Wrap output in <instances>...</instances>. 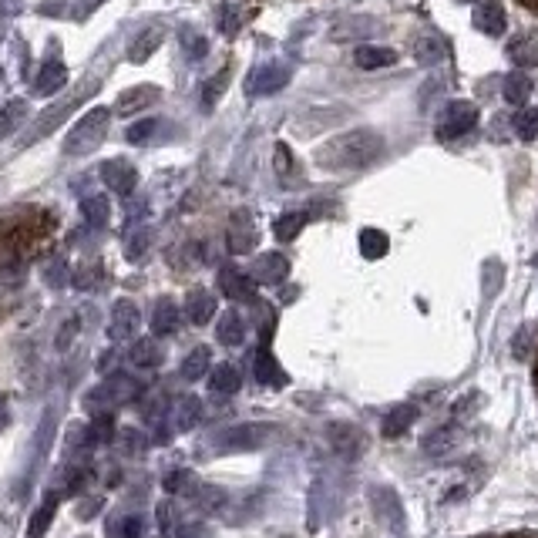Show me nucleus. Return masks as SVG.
<instances>
[{
  "mask_svg": "<svg viewBox=\"0 0 538 538\" xmlns=\"http://www.w3.org/2000/svg\"><path fill=\"white\" fill-rule=\"evenodd\" d=\"M199 481L189 475V471H172L169 478H165V491H172V495H179V491H192Z\"/></svg>",
  "mask_w": 538,
  "mask_h": 538,
  "instance_id": "obj_47",
  "label": "nucleus"
},
{
  "mask_svg": "<svg viewBox=\"0 0 538 538\" xmlns=\"http://www.w3.org/2000/svg\"><path fill=\"white\" fill-rule=\"evenodd\" d=\"M451 444H454L451 428H441V431H434V434H428V438H424V451L438 458V454H448V451H451Z\"/></svg>",
  "mask_w": 538,
  "mask_h": 538,
  "instance_id": "obj_44",
  "label": "nucleus"
},
{
  "mask_svg": "<svg viewBox=\"0 0 538 538\" xmlns=\"http://www.w3.org/2000/svg\"><path fill=\"white\" fill-rule=\"evenodd\" d=\"M182 51L189 61H202L209 54V41L199 31H192V27H182Z\"/></svg>",
  "mask_w": 538,
  "mask_h": 538,
  "instance_id": "obj_41",
  "label": "nucleus"
},
{
  "mask_svg": "<svg viewBox=\"0 0 538 538\" xmlns=\"http://www.w3.org/2000/svg\"><path fill=\"white\" fill-rule=\"evenodd\" d=\"M387 152L384 135L374 128H357V132H343L330 138L327 145L317 148V165L327 172H354L374 165Z\"/></svg>",
  "mask_w": 538,
  "mask_h": 538,
  "instance_id": "obj_1",
  "label": "nucleus"
},
{
  "mask_svg": "<svg viewBox=\"0 0 538 538\" xmlns=\"http://www.w3.org/2000/svg\"><path fill=\"white\" fill-rule=\"evenodd\" d=\"M475 125H478V108L471 105V101H451V105L438 115L434 132H438V138H444V142H451V138L468 135Z\"/></svg>",
  "mask_w": 538,
  "mask_h": 538,
  "instance_id": "obj_5",
  "label": "nucleus"
},
{
  "mask_svg": "<svg viewBox=\"0 0 538 538\" xmlns=\"http://www.w3.org/2000/svg\"><path fill=\"white\" fill-rule=\"evenodd\" d=\"M101 505H105V498H85V502H78V518H95Z\"/></svg>",
  "mask_w": 538,
  "mask_h": 538,
  "instance_id": "obj_50",
  "label": "nucleus"
},
{
  "mask_svg": "<svg viewBox=\"0 0 538 538\" xmlns=\"http://www.w3.org/2000/svg\"><path fill=\"white\" fill-rule=\"evenodd\" d=\"M293 78V68L286 61H269L263 68L253 71V78L246 81V91L253 98H263V95H276V91H283L290 85Z\"/></svg>",
  "mask_w": 538,
  "mask_h": 538,
  "instance_id": "obj_6",
  "label": "nucleus"
},
{
  "mask_svg": "<svg viewBox=\"0 0 538 538\" xmlns=\"http://www.w3.org/2000/svg\"><path fill=\"white\" fill-rule=\"evenodd\" d=\"M122 444H125V451H128V454H142V451H145L142 431H135V428H125V431H122Z\"/></svg>",
  "mask_w": 538,
  "mask_h": 538,
  "instance_id": "obj_49",
  "label": "nucleus"
},
{
  "mask_svg": "<svg viewBox=\"0 0 538 538\" xmlns=\"http://www.w3.org/2000/svg\"><path fill=\"white\" fill-rule=\"evenodd\" d=\"M505 283V266L502 259H488L485 266H481V286H485V296H498Z\"/></svg>",
  "mask_w": 538,
  "mask_h": 538,
  "instance_id": "obj_38",
  "label": "nucleus"
},
{
  "mask_svg": "<svg viewBox=\"0 0 538 538\" xmlns=\"http://www.w3.org/2000/svg\"><path fill=\"white\" fill-rule=\"evenodd\" d=\"M162 98V88H155V85H135V88H128L122 91V98H118V105H115V115H138V111H145V108H152L155 101Z\"/></svg>",
  "mask_w": 538,
  "mask_h": 538,
  "instance_id": "obj_15",
  "label": "nucleus"
},
{
  "mask_svg": "<svg viewBox=\"0 0 538 538\" xmlns=\"http://www.w3.org/2000/svg\"><path fill=\"white\" fill-rule=\"evenodd\" d=\"M138 394H142V384H138L135 377H128V374H111L105 384H98L95 391L85 397V407H88L91 414H108L111 407L135 401Z\"/></svg>",
  "mask_w": 538,
  "mask_h": 538,
  "instance_id": "obj_4",
  "label": "nucleus"
},
{
  "mask_svg": "<svg viewBox=\"0 0 538 538\" xmlns=\"http://www.w3.org/2000/svg\"><path fill=\"white\" fill-rule=\"evenodd\" d=\"M290 276V259L283 253H263L253 263V280L263 286H280Z\"/></svg>",
  "mask_w": 538,
  "mask_h": 538,
  "instance_id": "obj_13",
  "label": "nucleus"
},
{
  "mask_svg": "<svg viewBox=\"0 0 538 538\" xmlns=\"http://www.w3.org/2000/svg\"><path fill=\"white\" fill-rule=\"evenodd\" d=\"M98 88H101V81H98V78H91V81H85V85H81L78 91H71V95L64 98V101H58V105L44 108L41 115L34 118L31 132H27V135L21 138V148H31V145H37V142H41V138H48V135L54 132V128H61V122H64V118H68L71 111L81 105V101H88L91 95H95Z\"/></svg>",
  "mask_w": 538,
  "mask_h": 538,
  "instance_id": "obj_2",
  "label": "nucleus"
},
{
  "mask_svg": "<svg viewBox=\"0 0 538 538\" xmlns=\"http://www.w3.org/2000/svg\"><path fill=\"white\" fill-rule=\"evenodd\" d=\"M27 122V101L24 98H11L4 108H0V138L17 135V128Z\"/></svg>",
  "mask_w": 538,
  "mask_h": 538,
  "instance_id": "obj_28",
  "label": "nucleus"
},
{
  "mask_svg": "<svg viewBox=\"0 0 538 538\" xmlns=\"http://www.w3.org/2000/svg\"><path fill=\"white\" fill-rule=\"evenodd\" d=\"M108 122H111V111H108V108H91L88 115H81V122H74V128L68 132V138H64L61 152L68 155V159H81V155H91L101 142H105Z\"/></svg>",
  "mask_w": 538,
  "mask_h": 538,
  "instance_id": "obj_3",
  "label": "nucleus"
},
{
  "mask_svg": "<svg viewBox=\"0 0 538 538\" xmlns=\"http://www.w3.org/2000/svg\"><path fill=\"white\" fill-rule=\"evenodd\" d=\"M475 27L488 37H502L508 27V14H505L502 0H481L475 7Z\"/></svg>",
  "mask_w": 538,
  "mask_h": 538,
  "instance_id": "obj_14",
  "label": "nucleus"
},
{
  "mask_svg": "<svg viewBox=\"0 0 538 538\" xmlns=\"http://www.w3.org/2000/svg\"><path fill=\"white\" fill-rule=\"evenodd\" d=\"M259 243V233L253 226V219H249V212H233V219H229V233H226V246L233 256H246L253 253Z\"/></svg>",
  "mask_w": 538,
  "mask_h": 538,
  "instance_id": "obj_9",
  "label": "nucleus"
},
{
  "mask_svg": "<svg viewBox=\"0 0 538 538\" xmlns=\"http://www.w3.org/2000/svg\"><path fill=\"white\" fill-rule=\"evenodd\" d=\"M502 95L508 105H515V108H522L528 98H532V78H528L525 71H512L505 78V85H502Z\"/></svg>",
  "mask_w": 538,
  "mask_h": 538,
  "instance_id": "obj_30",
  "label": "nucleus"
},
{
  "mask_svg": "<svg viewBox=\"0 0 538 538\" xmlns=\"http://www.w3.org/2000/svg\"><path fill=\"white\" fill-rule=\"evenodd\" d=\"M535 387H538V367H535Z\"/></svg>",
  "mask_w": 538,
  "mask_h": 538,
  "instance_id": "obj_54",
  "label": "nucleus"
},
{
  "mask_svg": "<svg viewBox=\"0 0 538 538\" xmlns=\"http://www.w3.org/2000/svg\"><path fill=\"white\" fill-rule=\"evenodd\" d=\"M74 283H78V290H98V283H101V266H98V263L81 266L78 276H74Z\"/></svg>",
  "mask_w": 538,
  "mask_h": 538,
  "instance_id": "obj_46",
  "label": "nucleus"
},
{
  "mask_svg": "<svg viewBox=\"0 0 538 538\" xmlns=\"http://www.w3.org/2000/svg\"><path fill=\"white\" fill-rule=\"evenodd\" d=\"M216 340L222 343V347H239V343L246 340V323L236 310L222 313V320L216 323Z\"/></svg>",
  "mask_w": 538,
  "mask_h": 538,
  "instance_id": "obj_25",
  "label": "nucleus"
},
{
  "mask_svg": "<svg viewBox=\"0 0 538 538\" xmlns=\"http://www.w3.org/2000/svg\"><path fill=\"white\" fill-rule=\"evenodd\" d=\"M81 216H85V222L91 229H105L108 219H111V206L105 196H88L85 202H81Z\"/></svg>",
  "mask_w": 538,
  "mask_h": 538,
  "instance_id": "obj_33",
  "label": "nucleus"
},
{
  "mask_svg": "<svg viewBox=\"0 0 538 538\" xmlns=\"http://www.w3.org/2000/svg\"><path fill=\"white\" fill-rule=\"evenodd\" d=\"M74 330H78V323L71 320L68 327H64V333H61V337H58V347H61V350H68V343H71V333H74Z\"/></svg>",
  "mask_w": 538,
  "mask_h": 538,
  "instance_id": "obj_52",
  "label": "nucleus"
},
{
  "mask_svg": "<svg viewBox=\"0 0 538 538\" xmlns=\"http://www.w3.org/2000/svg\"><path fill=\"white\" fill-rule=\"evenodd\" d=\"M327 441H330L333 451L343 454V458H357V454L367 448L364 431H360L357 424H347V421L330 424V428H327Z\"/></svg>",
  "mask_w": 538,
  "mask_h": 538,
  "instance_id": "obj_10",
  "label": "nucleus"
},
{
  "mask_svg": "<svg viewBox=\"0 0 538 538\" xmlns=\"http://www.w3.org/2000/svg\"><path fill=\"white\" fill-rule=\"evenodd\" d=\"M185 317H189V323H196V327H206L216 317V296L202 290V286L189 290V296H185Z\"/></svg>",
  "mask_w": 538,
  "mask_h": 538,
  "instance_id": "obj_17",
  "label": "nucleus"
},
{
  "mask_svg": "<svg viewBox=\"0 0 538 538\" xmlns=\"http://www.w3.org/2000/svg\"><path fill=\"white\" fill-rule=\"evenodd\" d=\"M162 125H165V122H159V118H142V122H135L132 128H128L125 138H128L132 145H148L155 135L162 132Z\"/></svg>",
  "mask_w": 538,
  "mask_h": 538,
  "instance_id": "obj_39",
  "label": "nucleus"
},
{
  "mask_svg": "<svg viewBox=\"0 0 538 538\" xmlns=\"http://www.w3.org/2000/svg\"><path fill=\"white\" fill-rule=\"evenodd\" d=\"M226 85H229V68H222L216 78H209L206 81V88H202V108L206 111H212L216 108V101L222 98V91H226Z\"/></svg>",
  "mask_w": 538,
  "mask_h": 538,
  "instance_id": "obj_42",
  "label": "nucleus"
},
{
  "mask_svg": "<svg viewBox=\"0 0 538 538\" xmlns=\"http://www.w3.org/2000/svg\"><path fill=\"white\" fill-rule=\"evenodd\" d=\"M357 246H360V256L364 259H384L387 249H391V243H387V236L380 233V229H360Z\"/></svg>",
  "mask_w": 538,
  "mask_h": 538,
  "instance_id": "obj_32",
  "label": "nucleus"
},
{
  "mask_svg": "<svg viewBox=\"0 0 538 538\" xmlns=\"http://www.w3.org/2000/svg\"><path fill=\"white\" fill-rule=\"evenodd\" d=\"M417 404H397L384 414V438H401V434L411 431V424L417 421Z\"/></svg>",
  "mask_w": 538,
  "mask_h": 538,
  "instance_id": "obj_22",
  "label": "nucleus"
},
{
  "mask_svg": "<svg viewBox=\"0 0 538 538\" xmlns=\"http://www.w3.org/2000/svg\"><path fill=\"white\" fill-rule=\"evenodd\" d=\"M246 14H249V11H246L243 4H226V7L219 11V31L233 37L239 27L246 24Z\"/></svg>",
  "mask_w": 538,
  "mask_h": 538,
  "instance_id": "obj_40",
  "label": "nucleus"
},
{
  "mask_svg": "<svg viewBox=\"0 0 538 538\" xmlns=\"http://www.w3.org/2000/svg\"><path fill=\"white\" fill-rule=\"evenodd\" d=\"M179 323H182L179 303L169 300V296H162V300L155 303V310H152V333H155V337H169V333L179 330Z\"/></svg>",
  "mask_w": 538,
  "mask_h": 538,
  "instance_id": "obj_20",
  "label": "nucleus"
},
{
  "mask_svg": "<svg viewBox=\"0 0 538 538\" xmlns=\"http://www.w3.org/2000/svg\"><path fill=\"white\" fill-rule=\"evenodd\" d=\"M266 441H269L266 424H239V428H229L219 434L222 451H253V448H263Z\"/></svg>",
  "mask_w": 538,
  "mask_h": 538,
  "instance_id": "obj_8",
  "label": "nucleus"
},
{
  "mask_svg": "<svg viewBox=\"0 0 538 538\" xmlns=\"http://www.w3.org/2000/svg\"><path fill=\"white\" fill-rule=\"evenodd\" d=\"M44 283L48 286H64L68 283V266H64V259H51V263H44Z\"/></svg>",
  "mask_w": 538,
  "mask_h": 538,
  "instance_id": "obj_45",
  "label": "nucleus"
},
{
  "mask_svg": "<svg viewBox=\"0 0 538 538\" xmlns=\"http://www.w3.org/2000/svg\"><path fill=\"white\" fill-rule=\"evenodd\" d=\"M209 367H212L209 347H196L189 357L182 360V377H185V380H202V377L209 374Z\"/></svg>",
  "mask_w": 538,
  "mask_h": 538,
  "instance_id": "obj_34",
  "label": "nucleus"
},
{
  "mask_svg": "<svg viewBox=\"0 0 538 538\" xmlns=\"http://www.w3.org/2000/svg\"><path fill=\"white\" fill-rule=\"evenodd\" d=\"M54 512H58V495H48L41 505H37L31 522H27V538H44V535H48V528L54 522Z\"/></svg>",
  "mask_w": 538,
  "mask_h": 538,
  "instance_id": "obj_31",
  "label": "nucleus"
},
{
  "mask_svg": "<svg viewBox=\"0 0 538 538\" xmlns=\"http://www.w3.org/2000/svg\"><path fill=\"white\" fill-rule=\"evenodd\" d=\"M162 347H159V340H152V337H142V340H135L132 343V350H128V360H132L135 367H142V370H155L162 364Z\"/></svg>",
  "mask_w": 538,
  "mask_h": 538,
  "instance_id": "obj_26",
  "label": "nucleus"
},
{
  "mask_svg": "<svg viewBox=\"0 0 538 538\" xmlns=\"http://www.w3.org/2000/svg\"><path fill=\"white\" fill-rule=\"evenodd\" d=\"M138 323H142V317H138V306L132 300H118L115 306H111V320H108V337L115 343H125L135 337Z\"/></svg>",
  "mask_w": 538,
  "mask_h": 538,
  "instance_id": "obj_11",
  "label": "nucleus"
},
{
  "mask_svg": "<svg viewBox=\"0 0 538 538\" xmlns=\"http://www.w3.org/2000/svg\"><path fill=\"white\" fill-rule=\"evenodd\" d=\"M303 226H306L303 212H286V216H280V219L273 222V233H276L280 243H293V239L303 233Z\"/></svg>",
  "mask_w": 538,
  "mask_h": 538,
  "instance_id": "obj_37",
  "label": "nucleus"
},
{
  "mask_svg": "<svg viewBox=\"0 0 538 538\" xmlns=\"http://www.w3.org/2000/svg\"><path fill=\"white\" fill-rule=\"evenodd\" d=\"M397 61V51L394 48H384V44H360L354 51V64L360 71H377V68H387V64Z\"/></svg>",
  "mask_w": 538,
  "mask_h": 538,
  "instance_id": "obj_21",
  "label": "nucleus"
},
{
  "mask_svg": "<svg viewBox=\"0 0 538 538\" xmlns=\"http://www.w3.org/2000/svg\"><path fill=\"white\" fill-rule=\"evenodd\" d=\"M162 41H165V31H162L159 24L145 27V31L135 34V41L128 44V61H132V64H145L155 51L162 48Z\"/></svg>",
  "mask_w": 538,
  "mask_h": 538,
  "instance_id": "obj_18",
  "label": "nucleus"
},
{
  "mask_svg": "<svg viewBox=\"0 0 538 538\" xmlns=\"http://www.w3.org/2000/svg\"><path fill=\"white\" fill-rule=\"evenodd\" d=\"M64 85H68V68H64L61 58H48L41 64V71H37V95H54V91H61Z\"/></svg>",
  "mask_w": 538,
  "mask_h": 538,
  "instance_id": "obj_19",
  "label": "nucleus"
},
{
  "mask_svg": "<svg viewBox=\"0 0 538 538\" xmlns=\"http://www.w3.org/2000/svg\"><path fill=\"white\" fill-rule=\"evenodd\" d=\"M209 387H212V394L229 397V394H236L239 387H243V377H239V370L233 364H219V367H212Z\"/></svg>",
  "mask_w": 538,
  "mask_h": 538,
  "instance_id": "obj_27",
  "label": "nucleus"
},
{
  "mask_svg": "<svg viewBox=\"0 0 538 538\" xmlns=\"http://www.w3.org/2000/svg\"><path fill=\"white\" fill-rule=\"evenodd\" d=\"M253 374L259 384H269V387H283L286 384V374L280 370V364H276V357L269 354V350L263 347L256 354V364H253Z\"/></svg>",
  "mask_w": 538,
  "mask_h": 538,
  "instance_id": "obj_29",
  "label": "nucleus"
},
{
  "mask_svg": "<svg viewBox=\"0 0 538 538\" xmlns=\"http://www.w3.org/2000/svg\"><path fill=\"white\" fill-rule=\"evenodd\" d=\"M508 58H512L518 68H532V64H538V34L535 31L515 34L512 44H508Z\"/></svg>",
  "mask_w": 538,
  "mask_h": 538,
  "instance_id": "obj_23",
  "label": "nucleus"
},
{
  "mask_svg": "<svg viewBox=\"0 0 538 538\" xmlns=\"http://www.w3.org/2000/svg\"><path fill=\"white\" fill-rule=\"evenodd\" d=\"M101 4H105V0H78V21H88Z\"/></svg>",
  "mask_w": 538,
  "mask_h": 538,
  "instance_id": "obj_51",
  "label": "nucleus"
},
{
  "mask_svg": "<svg viewBox=\"0 0 538 538\" xmlns=\"http://www.w3.org/2000/svg\"><path fill=\"white\" fill-rule=\"evenodd\" d=\"M414 58H417V64L431 68V64L448 58V44H444V37H438V34H421L414 41Z\"/></svg>",
  "mask_w": 538,
  "mask_h": 538,
  "instance_id": "obj_24",
  "label": "nucleus"
},
{
  "mask_svg": "<svg viewBox=\"0 0 538 538\" xmlns=\"http://www.w3.org/2000/svg\"><path fill=\"white\" fill-rule=\"evenodd\" d=\"M199 417H202L199 397H182V401L175 404V424H179V431H192L199 424Z\"/></svg>",
  "mask_w": 538,
  "mask_h": 538,
  "instance_id": "obj_35",
  "label": "nucleus"
},
{
  "mask_svg": "<svg viewBox=\"0 0 538 538\" xmlns=\"http://www.w3.org/2000/svg\"><path fill=\"white\" fill-rule=\"evenodd\" d=\"M148 246H152V229L148 226H138L132 236H128V243H125V256L132 259V263H138L145 253H148Z\"/></svg>",
  "mask_w": 538,
  "mask_h": 538,
  "instance_id": "obj_43",
  "label": "nucleus"
},
{
  "mask_svg": "<svg viewBox=\"0 0 538 538\" xmlns=\"http://www.w3.org/2000/svg\"><path fill=\"white\" fill-rule=\"evenodd\" d=\"M219 290H222V296H229V300H253L256 280L246 273H239L236 266H222L219 269Z\"/></svg>",
  "mask_w": 538,
  "mask_h": 538,
  "instance_id": "obj_16",
  "label": "nucleus"
},
{
  "mask_svg": "<svg viewBox=\"0 0 538 538\" xmlns=\"http://www.w3.org/2000/svg\"><path fill=\"white\" fill-rule=\"evenodd\" d=\"M145 535V522L138 515H125L122 525H118V538H142Z\"/></svg>",
  "mask_w": 538,
  "mask_h": 538,
  "instance_id": "obj_48",
  "label": "nucleus"
},
{
  "mask_svg": "<svg viewBox=\"0 0 538 538\" xmlns=\"http://www.w3.org/2000/svg\"><path fill=\"white\" fill-rule=\"evenodd\" d=\"M370 505H374L380 522H384L387 528H394L397 538L404 535V505H401V498H397L394 488L374 485V488H370Z\"/></svg>",
  "mask_w": 538,
  "mask_h": 538,
  "instance_id": "obj_7",
  "label": "nucleus"
},
{
  "mask_svg": "<svg viewBox=\"0 0 538 538\" xmlns=\"http://www.w3.org/2000/svg\"><path fill=\"white\" fill-rule=\"evenodd\" d=\"M101 179H105V185L115 196H132L135 185H138V172L132 162L125 159H108L105 165H101Z\"/></svg>",
  "mask_w": 538,
  "mask_h": 538,
  "instance_id": "obj_12",
  "label": "nucleus"
},
{
  "mask_svg": "<svg viewBox=\"0 0 538 538\" xmlns=\"http://www.w3.org/2000/svg\"><path fill=\"white\" fill-rule=\"evenodd\" d=\"M4 421H7V397L0 394V424H4Z\"/></svg>",
  "mask_w": 538,
  "mask_h": 538,
  "instance_id": "obj_53",
  "label": "nucleus"
},
{
  "mask_svg": "<svg viewBox=\"0 0 538 538\" xmlns=\"http://www.w3.org/2000/svg\"><path fill=\"white\" fill-rule=\"evenodd\" d=\"M512 132L522 138V142H532L538 138V108H518L515 118H512Z\"/></svg>",
  "mask_w": 538,
  "mask_h": 538,
  "instance_id": "obj_36",
  "label": "nucleus"
}]
</instances>
